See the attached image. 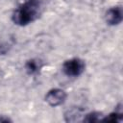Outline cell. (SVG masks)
<instances>
[{
    "label": "cell",
    "mask_w": 123,
    "mask_h": 123,
    "mask_svg": "<svg viewBox=\"0 0 123 123\" xmlns=\"http://www.w3.org/2000/svg\"><path fill=\"white\" fill-rule=\"evenodd\" d=\"M42 7L41 0H26L13 11L12 19L18 26H26L38 18Z\"/></svg>",
    "instance_id": "1"
},
{
    "label": "cell",
    "mask_w": 123,
    "mask_h": 123,
    "mask_svg": "<svg viewBox=\"0 0 123 123\" xmlns=\"http://www.w3.org/2000/svg\"><path fill=\"white\" fill-rule=\"evenodd\" d=\"M86 69V62L80 58H72L62 63V72L67 77H79Z\"/></svg>",
    "instance_id": "2"
},
{
    "label": "cell",
    "mask_w": 123,
    "mask_h": 123,
    "mask_svg": "<svg viewBox=\"0 0 123 123\" xmlns=\"http://www.w3.org/2000/svg\"><path fill=\"white\" fill-rule=\"evenodd\" d=\"M66 92L61 88H52L45 95V101L51 107H58L64 103L66 99Z\"/></svg>",
    "instance_id": "3"
},
{
    "label": "cell",
    "mask_w": 123,
    "mask_h": 123,
    "mask_svg": "<svg viewBox=\"0 0 123 123\" xmlns=\"http://www.w3.org/2000/svg\"><path fill=\"white\" fill-rule=\"evenodd\" d=\"M123 19L122 8L120 6H114L108 10L106 12V21L109 25L114 26L121 23Z\"/></svg>",
    "instance_id": "4"
},
{
    "label": "cell",
    "mask_w": 123,
    "mask_h": 123,
    "mask_svg": "<svg viewBox=\"0 0 123 123\" xmlns=\"http://www.w3.org/2000/svg\"><path fill=\"white\" fill-rule=\"evenodd\" d=\"M42 63L39 60L37 59H31L28 60L25 63V70L29 75H36L38 73V71L41 69Z\"/></svg>",
    "instance_id": "5"
},
{
    "label": "cell",
    "mask_w": 123,
    "mask_h": 123,
    "mask_svg": "<svg viewBox=\"0 0 123 123\" xmlns=\"http://www.w3.org/2000/svg\"><path fill=\"white\" fill-rule=\"evenodd\" d=\"M104 117V115L101 112H97V111H92L89 113H86L83 119V121L85 122H98L100 120H102Z\"/></svg>",
    "instance_id": "6"
},
{
    "label": "cell",
    "mask_w": 123,
    "mask_h": 123,
    "mask_svg": "<svg viewBox=\"0 0 123 123\" xmlns=\"http://www.w3.org/2000/svg\"><path fill=\"white\" fill-rule=\"evenodd\" d=\"M103 121H110V122H121L122 121V112L113 111L111 112L109 115L103 117Z\"/></svg>",
    "instance_id": "7"
},
{
    "label": "cell",
    "mask_w": 123,
    "mask_h": 123,
    "mask_svg": "<svg viewBox=\"0 0 123 123\" xmlns=\"http://www.w3.org/2000/svg\"><path fill=\"white\" fill-rule=\"evenodd\" d=\"M9 121H12L9 117H4V115L0 116V122H9Z\"/></svg>",
    "instance_id": "8"
}]
</instances>
